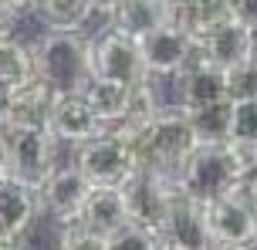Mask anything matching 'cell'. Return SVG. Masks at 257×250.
Segmentation results:
<instances>
[{"label":"cell","instance_id":"1","mask_svg":"<svg viewBox=\"0 0 257 250\" xmlns=\"http://www.w3.org/2000/svg\"><path fill=\"white\" fill-rule=\"evenodd\" d=\"M34 71L54 95H81L91 75V38L85 34H44L31 48Z\"/></svg>","mask_w":257,"mask_h":250},{"label":"cell","instance_id":"2","mask_svg":"<svg viewBox=\"0 0 257 250\" xmlns=\"http://www.w3.org/2000/svg\"><path fill=\"white\" fill-rule=\"evenodd\" d=\"M0 145H4V159H7V172L24 179L31 186H41L54 172L58 159H54V139L44 125H21V122H7L0 129Z\"/></svg>","mask_w":257,"mask_h":250},{"label":"cell","instance_id":"3","mask_svg":"<svg viewBox=\"0 0 257 250\" xmlns=\"http://www.w3.org/2000/svg\"><path fill=\"white\" fill-rule=\"evenodd\" d=\"M118 189H122V199H125L128 226H139V230H146V233H153L159 240V230L166 223L169 203L183 189L180 179L156 176V172H132Z\"/></svg>","mask_w":257,"mask_h":250},{"label":"cell","instance_id":"4","mask_svg":"<svg viewBox=\"0 0 257 250\" xmlns=\"http://www.w3.org/2000/svg\"><path fill=\"white\" fill-rule=\"evenodd\" d=\"M180 186L196 203H210V199L240 193V176L233 169L227 145H196V152L180 172Z\"/></svg>","mask_w":257,"mask_h":250},{"label":"cell","instance_id":"5","mask_svg":"<svg viewBox=\"0 0 257 250\" xmlns=\"http://www.w3.org/2000/svg\"><path fill=\"white\" fill-rule=\"evenodd\" d=\"M91 75L105 81H118L125 88L149 85V71L142 65L139 44L112 27H105L98 38H91Z\"/></svg>","mask_w":257,"mask_h":250},{"label":"cell","instance_id":"6","mask_svg":"<svg viewBox=\"0 0 257 250\" xmlns=\"http://www.w3.org/2000/svg\"><path fill=\"white\" fill-rule=\"evenodd\" d=\"M203 220L217 250H257V216L240 193L203 203Z\"/></svg>","mask_w":257,"mask_h":250},{"label":"cell","instance_id":"7","mask_svg":"<svg viewBox=\"0 0 257 250\" xmlns=\"http://www.w3.org/2000/svg\"><path fill=\"white\" fill-rule=\"evenodd\" d=\"M71 166H75L91 186H122L128 176L136 172L132 169V159H128V149L118 142L112 132H105L98 139L78 145Z\"/></svg>","mask_w":257,"mask_h":250},{"label":"cell","instance_id":"8","mask_svg":"<svg viewBox=\"0 0 257 250\" xmlns=\"http://www.w3.org/2000/svg\"><path fill=\"white\" fill-rule=\"evenodd\" d=\"M88 189H91V183L71 166V162L54 166V172L38 186L41 213H48L51 220H58V226L75 223L78 216H81L85 199H88Z\"/></svg>","mask_w":257,"mask_h":250},{"label":"cell","instance_id":"9","mask_svg":"<svg viewBox=\"0 0 257 250\" xmlns=\"http://www.w3.org/2000/svg\"><path fill=\"white\" fill-rule=\"evenodd\" d=\"M159 250H217L203 220V203L186 193H176L169 203L166 223L159 230Z\"/></svg>","mask_w":257,"mask_h":250},{"label":"cell","instance_id":"10","mask_svg":"<svg viewBox=\"0 0 257 250\" xmlns=\"http://www.w3.org/2000/svg\"><path fill=\"white\" fill-rule=\"evenodd\" d=\"M136 44H139L142 65L149 71V78H153V75L156 78H180L183 68L190 65L193 44H196V41H190L180 27L163 24V27H156L153 34L139 38Z\"/></svg>","mask_w":257,"mask_h":250},{"label":"cell","instance_id":"11","mask_svg":"<svg viewBox=\"0 0 257 250\" xmlns=\"http://www.w3.org/2000/svg\"><path fill=\"white\" fill-rule=\"evenodd\" d=\"M44 129L51 132L54 142L75 145V149L91 142V139H98V135H105L102 122L95 119V112L88 108L85 95H54Z\"/></svg>","mask_w":257,"mask_h":250},{"label":"cell","instance_id":"12","mask_svg":"<svg viewBox=\"0 0 257 250\" xmlns=\"http://www.w3.org/2000/svg\"><path fill=\"white\" fill-rule=\"evenodd\" d=\"M193 61H203L220 71L250 61V27L240 24L237 17H227L217 31H210L203 41L193 44Z\"/></svg>","mask_w":257,"mask_h":250},{"label":"cell","instance_id":"13","mask_svg":"<svg viewBox=\"0 0 257 250\" xmlns=\"http://www.w3.org/2000/svg\"><path fill=\"white\" fill-rule=\"evenodd\" d=\"M38 213V186L17 176H0V240H24Z\"/></svg>","mask_w":257,"mask_h":250},{"label":"cell","instance_id":"14","mask_svg":"<svg viewBox=\"0 0 257 250\" xmlns=\"http://www.w3.org/2000/svg\"><path fill=\"white\" fill-rule=\"evenodd\" d=\"M102 14L108 17L112 31L132 41L153 34L163 24H173V4L169 0H108Z\"/></svg>","mask_w":257,"mask_h":250},{"label":"cell","instance_id":"15","mask_svg":"<svg viewBox=\"0 0 257 250\" xmlns=\"http://www.w3.org/2000/svg\"><path fill=\"white\" fill-rule=\"evenodd\" d=\"M81 95H85L88 108L95 112V119L102 122V129L112 132V129L125 125V122L136 115V95H139V88H125V85H118V81L91 78Z\"/></svg>","mask_w":257,"mask_h":250},{"label":"cell","instance_id":"16","mask_svg":"<svg viewBox=\"0 0 257 250\" xmlns=\"http://www.w3.org/2000/svg\"><path fill=\"white\" fill-rule=\"evenodd\" d=\"M78 223H85L88 230L102 233V237H115L118 230L128 226V213H125V199L118 186H91L88 199L81 206Z\"/></svg>","mask_w":257,"mask_h":250},{"label":"cell","instance_id":"17","mask_svg":"<svg viewBox=\"0 0 257 250\" xmlns=\"http://www.w3.org/2000/svg\"><path fill=\"white\" fill-rule=\"evenodd\" d=\"M176 81H180V108H206L227 102V78L220 68H210L190 58V65L183 68Z\"/></svg>","mask_w":257,"mask_h":250},{"label":"cell","instance_id":"18","mask_svg":"<svg viewBox=\"0 0 257 250\" xmlns=\"http://www.w3.org/2000/svg\"><path fill=\"white\" fill-rule=\"evenodd\" d=\"M227 17H230V7L223 0H180V4H173V27H180L190 41H203Z\"/></svg>","mask_w":257,"mask_h":250},{"label":"cell","instance_id":"19","mask_svg":"<svg viewBox=\"0 0 257 250\" xmlns=\"http://www.w3.org/2000/svg\"><path fill=\"white\" fill-rule=\"evenodd\" d=\"M98 11V0H38L34 17L48 27V34H81Z\"/></svg>","mask_w":257,"mask_h":250},{"label":"cell","instance_id":"20","mask_svg":"<svg viewBox=\"0 0 257 250\" xmlns=\"http://www.w3.org/2000/svg\"><path fill=\"white\" fill-rule=\"evenodd\" d=\"M7 102H11V122H21V125H44L48 122V112H51L54 92L48 88V81H41L38 75L24 85H17L7 92Z\"/></svg>","mask_w":257,"mask_h":250},{"label":"cell","instance_id":"21","mask_svg":"<svg viewBox=\"0 0 257 250\" xmlns=\"http://www.w3.org/2000/svg\"><path fill=\"white\" fill-rule=\"evenodd\" d=\"M186 119H190L193 139L196 145H227L230 142V102H217V105L206 108H183Z\"/></svg>","mask_w":257,"mask_h":250},{"label":"cell","instance_id":"22","mask_svg":"<svg viewBox=\"0 0 257 250\" xmlns=\"http://www.w3.org/2000/svg\"><path fill=\"white\" fill-rule=\"evenodd\" d=\"M38 75L34 71V51L21 44L17 38H7L0 41V88H17Z\"/></svg>","mask_w":257,"mask_h":250},{"label":"cell","instance_id":"23","mask_svg":"<svg viewBox=\"0 0 257 250\" xmlns=\"http://www.w3.org/2000/svg\"><path fill=\"white\" fill-rule=\"evenodd\" d=\"M227 78V102L240 105V102H257V65L244 61V65L223 71Z\"/></svg>","mask_w":257,"mask_h":250},{"label":"cell","instance_id":"24","mask_svg":"<svg viewBox=\"0 0 257 250\" xmlns=\"http://www.w3.org/2000/svg\"><path fill=\"white\" fill-rule=\"evenodd\" d=\"M58 250H108V237L88 230L85 223H64L58 233Z\"/></svg>","mask_w":257,"mask_h":250},{"label":"cell","instance_id":"25","mask_svg":"<svg viewBox=\"0 0 257 250\" xmlns=\"http://www.w3.org/2000/svg\"><path fill=\"white\" fill-rule=\"evenodd\" d=\"M230 142L257 145V102H240L230 112Z\"/></svg>","mask_w":257,"mask_h":250},{"label":"cell","instance_id":"26","mask_svg":"<svg viewBox=\"0 0 257 250\" xmlns=\"http://www.w3.org/2000/svg\"><path fill=\"white\" fill-rule=\"evenodd\" d=\"M108 250H159V240L139 226H125L115 237H108Z\"/></svg>","mask_w":257,"mask_h":250},{"label":"cell","instance_id":"27","mask_svg":"<svg viewBox=\"0 0 257 250\" xmlns=\"http://www.w3.org/2000/svg\"><path fill=\"white\" fill-rule=\"evenodd\" d=\"M17 17H21V14H14L11 7L0 0V41L14 38V31H17Z\"/></svg>","mask_w":257,"mask_h":250},{"label":"cell","instance_id":"28","mask_svg":"<svg viewBox=\"0 0 257 250\" xmlns=\"http://www.w3.org/2000/svg\"><path fill=\"white\" fill-rule=\"evenodd\" d=\"M240 196L250 203V210H254V216H257V176H254V179H247V183L240 186Z\"/></svg>","mask_w":257,"mask_h":250},{"label":"cell","instance_id":"29","mask_svg":"<svg viewBox=\"0 0 257 250\" xmlns=\"http://www.w3.org/2000/svg\"><path fill=\"white\" fill-rule=\"evenodd\" d=\"M4 4L14 14H34V7H38V0H4Z\"/></svg>","mask_w":257,"mask_h":250},{"label":"cell","instance_id":"30","mask_svg":"<svg viewBox=\"0 0 257 250\" xmlns=\"http://www.w3.org/2000/svg\"><path fill=\"white\" fill-rule=\"evenodd\" d=\"M11 122V102H7V88H0V129Z\"/></svg>","mask_w":257,"mask_h":250},{"label":"cell","instance_id":"31","mask_svg":"<svg viewBox=\"0 0 257 250\" xmlns=\"http://www.w3.org/2000/svg\"><path fill=\"white\" fill-rule=\"evenodd\" d=\"M0 250H31L27 240H0Z\"/></svg>","mask_w":257,"mask_h":250},{"label":"cell","instance_id":"32","mask_svg":"<svg viewBox=\"0 0 257 250\" xmlns=\"http://www.w3.org/2000/svg\"><path fill=\"white\" fill-rule=\"evenodd\" d=\"M223 4H227V7H230V0H223Z\"/></svg>","mask_w":257,"mask_h":250},{"label":"cell","instance_id":"33","mask_svg":"<svg viewBox=\"0 0 257 250\" xmlns=\"http://www.w3.org/2000/svg\"><path fill=\"white\" fill-rule=\"evenodd\" d=\"M169 4H180V0H169Z\"/></svg>","mask_w":257,"mask_h":250}]
</instances>
